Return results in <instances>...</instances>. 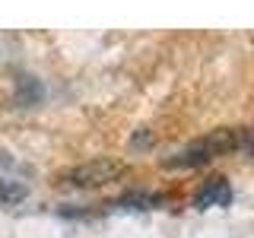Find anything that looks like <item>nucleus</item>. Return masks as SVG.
<instances>
[{"mask_svg": "<svg viewBox=\"0 0 254 238\" xmlns=\"http://www.w3.org/2000/svg\"><path fill=\"white\" fill-rule=\"evenodd\" d=\"M251 143V130L248 127H222V130H213L206 137L194 140L188 149H181L175 159H169V169H197V165L213 162L216 156H226L232 149H248Z\"/></svg>", "mask_w": 254, "mask_h": 238, "instance_id": "obj_1", "label": "nucleus"}, {"mask_svg": "<svg viewBox=\"0 0 254 238\" xmlns=\"http://www.w3.org/2000/svg\"><path fill=\"white\" fill-rule=\"evenodd\" d=\"M121 172H124L121 162L95 159V162H86V165H79V169H73L67 175V181L76 184V187H95V184H105V181H115Z\"/></svg>", "mask_w": 254, "mask_h": 238, "instance_id": "obj_2", "label": "nucleus"}, {"mask_svg": "<svg viewBox=\"0 0 254 238\" xmlns=\"http://www.w3.org/2000/svg\"><path fill=\"white\" fill-rule=\"evenodd\" d=\"M232 203V184L226 178H210L197 187L194 206L197 210H213V206H229Z\"/></svg>", "mask_w": 254, "mask_h": 238, "instance_id": "obj_3", "label": "nucleus"}, {"mask_svg": "<svg viewBox=\"0 0 254 238\" xmlns=\"http://www.w3.org/2000/svg\"><path fill=\"white\" fill-rule=\"evenodd\" d=\"M156 203H162V194H124L118 206H130V210H153Z\"/></svg>", "mask_w": 254, "mask_h": 238, "instance_id": "obj_4", "label": "nucleus"}]
</instances>
